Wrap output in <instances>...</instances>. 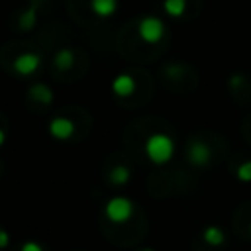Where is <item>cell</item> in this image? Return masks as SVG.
I'll use <instances>...</instances> for the list:
<instances>
[{
  "instance_id": "5b68a950",
  "label": "cell",
  "mask_w": 251,
  "mask_h": 251,
  "mask_svg": "<svg viewBox=\"0 0 251 251\" xmlns=\"http://www.w3.org/2000/svg\"><path fill=\"white\" fill-rule=\"evenodd\" d=\"M41 65V57L33 51H27V53H20L16 59H14V71L22 76H27L31 73H35Z\"/></svg>"
},
{
  "instance_id": "277c9868",
  "label": "cell",
  "mask_w": 251,
  "mask_h": 251,
  "mask_svg": "<svg viewBox=\"0 0 251 251\" xmlns=\"http://www.w3.org/2000/svg\"><path fill=\"white\" fill-rule=\"evenodd\" d=\"M186 157L194 167H206L212 161V151L204 141H190L186 147Z\"/></svg>"
},
{
  "instance_id": "e0dca14e",
  "label": "cell",
  "mask_w": 251,
  "mask_h": 251,
  "mask_svg": "<svg viewBox=\"0 0 251 251\" xmlns=\"http://www.w3.org/2000/svg\"><path fill=\"white\" fill-rule=\"evenodd\" d=\"M10 245V233L0 227V249H6Z\"/></svg>"
},
{
  "instance_id": "ac0fdd59",
  "label": "cell",
  "mask_w": 251,
  "mask_h": 251,
  "mask_svg": "<svg viewBox=\"0 0 251 251\" xmlns=\"http://www.w3.org/2000/svg\"><path fill=\"white\" fill-rule=\"evenodd\" d=\"M241 82H243V78H241L239 75H233V76L229 78V84H231V86H237V84H241Z\"/></svg>"
},
{
  "instance_id": "7402d4cb",
  "label": "cell",
  "mask_w": 251,
  "mask_h": 251,
  "mask_svg": "<svg viewBox=\"0 0 251 251\" xmlns=\"http://www.w3.org/2000/svg\"><path fill=\"white\" fill-rule=\"evenodd\" d=\"M0 171H2V167H0Z\"/></svg>"
},
{
  "instance_id": "4fadbf2b",
  "label": "cell",
  "mask_w": 251,
  "mask_h": 251,
  "mask_svg": "<svg viewBox=\"0 0 251 251\" xmlns=\"http://www.w3.org/2000/svg\"><path fill=\"white\" fill-rule=\"evenodd\" d=\"M35 22H37V8L35 6H29L25 12H22V16L18 18V24H20V27L22 29H31L33 25H35Z\"/></svg>"
},
{
  "instance_id": "7a4b0ae2",
  "label": "cell",
  "mask_w": 251,
  "mask_h": 251,
  "mask_svg": "<svg viewBox=\"0 0 251 251\" xmlns=\"http://www.w3.org/2000/svg\"><path fill=\"white\" fill-rule=\"evenodd\" d=\"M133 210H135L133 202L129 198H126V196H114L104 206V214H106V218L112 224H124V222H127L133 216Z\"/></svg>"
},
{
  "instance_id": "ba28073f",
  "label": "cell",
  "mask_w": 251,
  "mask_h": 251,
  "mask_svg": "<svg viewBox=\"0 0 251 251\" xmlns=\"http://www.w3.org/2000/svg\"><path fill=\"white\" fill-rule=\"evenodd\" d=\"M90 10L100 18H110L118 10V0H90Z\"/></svg>"
},
{
  "instance_id": "d6986e66",
  "label": "cell",
  "mask_w": 251,
  "mask_h": 251,
  "mask_svg": "<svg viewBox=\"0 0 251 251\" xmlns=\"http://www.w3.org/2000/svg\"><path fill=\"white\" fill-rule=\"evenodd\" d=\"M4 141H6V133H4V129H0V147L4 145Z\"/></svg>"
},
{
  "instance_id": "7c38bea8",
  "label": "cell",
  "mask_w": 251,
  "mask_h": 251,
  "mask_svg": "<svg viewBox=\"0 0 251 251\" xmlns=\"http://www.w3.org/2000/svg\"><path fill=\"white\" fill-rule=\"evenodd\" d=\"M108 178H110L112 184H116V186H124V184L129 182V178H131V171H129V167H126V165H116V167L110 171Z\"/></svg>"
},
{
  "instance_id": "8992f818",
  "label": "cell",
  "mask_w": 251,
  "mask_h": 251,
  "mask_svg": "<svg viewBox=\"0 0 251 251\" xmlns=\"http://www.w3.org/2000/svg\"><path fill=\"white\" fill-rule=\"evenodd\" d=\"M49 133L55 137V139H69L73 133H75V124L73 120L65 118V116H57L49 122Z\"/></svg>"
},
{
  "instance_id": "ffe728a7",
  "label": "cell",
  "mask_w": 251,
  "mask_h": 251,
  "mask_svg": "<svg viewBox=\"0 0 251 251\" xmlns=\"http://www.w3.org/2000/svg\"><path fill=\"white\" fill-rule=\"evenodd\" d=\"M141 251H153V249H141Z\"/></svg>"
},
{
  "instance_id": "3957f363",
  "label": "cell",
  "mask_w": 251,
  "mask_h": 251,
  "mask_svg": "<svg viewBox=\"0 0 251 251\" xmlns=\"http://www.w3.org/2000/svg\"><path fill=\"white\" fill-rule=\"evenodd\" d=\"M137 31H139V37L145 41V43H157L163 39L165 35V24L161 18L157 16H145L139 25H137Z\"/></svg>"
},
{
  "instance_id": "6da1fadb",
  "label": "cell",
  "mask_w": 251,
  "mask_h": 251,
  "mask_svg": "<svg viewBox=\"0 0 251 251\" xmlns=\"http://www.w3.org/2000/svg\"><path fill=\"white\" fill-rule=\"evenodd\" d=\"M145 155L151 163L155 165H165L173 159L175 155V141L171 135L167 133H151L147 139H145Z\"/></svg>"
},
{
  "instance_id": "9c48e42d",
  "label": "cell",
  "mask_w": 251,
  "mask_h": 251,
  "mask_svg": "<svg viewBox=\"0 0 251 251\" xmlns=\"http://www.w3.org/2000/svg\"><path fill=\"white\" fill-rule=\"evenodd\" d=\"M202 239H204L210 247H220V245H224V241H226V233H224V229H222L220 226H208V227L202 231Z\"/></svg>"
},
{
  "instance_id": "8fae6325",
  "label": "cell",
  "mask_w": 251,
  "mask_h": 251,
  "mask_svg": "<svg viewBox=\"0 0 251 251\" xmlns=\"http://www.w3.org/2000/svg\"><path fill=\"white\" fill-rule=\"evenodd\" d=\"M29 96L39 104H51L53 102V90L47 84H41V82H37L29 88Z\"/></svg>"
},
{
  "instance_id": "30bf717a",
  "label": "cell",
  "mask_w": 251,
  "mask_h": 251,
  "mask_svg": "<svg viewBox=\"0 0 251 251\" xmlns=\"http://www.w3.org/2000/svg\"><path fill=\"white\" fill-rule=\"evenodd\" d=\"M53 63H55V67H57L59 71H69V69L75 65V53H73V49H69V47L59 49V51L55 53Z\"/></svg>"
},
{
  "instance_id": "2e32d148",
  "label": "cell",
  "mask_w": 251,
  "mask_h": 251,
  "mask_svg": "<svg viewBox=\"0 0 251 251\" xmlns=\"http://www.w3.org/2000/svg\"><path fill=\"white\" fill-rule=\"evenodd\" d=\"M20 251H45L37 241H25L24 245H22V249Z\"/></svg>"
},
{
  "instance_id": "9a60e30c",
  "label": "cell",
  "mask_w": 251,
  "mask_h": 251,
  "mask_svg": "<svg viewBox=\"0 0 251 251\" xmlns=\"http://www.w3.org/2000/svg\"><path fill=\"white\" fill-rule=\"evenodd\" d=\"M235 176L241 180V182H251V161H245L237 167L235 171Z\"/></svg>"
},
{
  "instance_id": "44dd1931",
  "label": "cell",
  "mask_w": 251,
  "mask_h": 251,
  "mask_svg": "<svg viewBox=\"0 0 251 251\" xmlns=\"http://www.w3.org/2000/svg\"><path fill=\"white\" fill-rule=\"evenodd\" d=\"M249 233H251V224H249Z\"/></svg>"
},
{
  "instance_id": "5bb4252c",
  "label": "cell",
  "mask_w": 251,
  "mask_h": 251,
  "mask_svg": "<svg viewBox=\"0 0 251 251\" xmlns=\"http://www.w3.org/2000/svg\"><path fill=\"white\" fill-rule=\"evenodd\" d=\"M163 8L169 16L173 18H180L186 10V0H163Z\"/></svg>"
},
{
  "instance_id": "52a82bcc",
  "label": "cell",
  "mask_w": 251,
  "mask_h": 251,
  "mask_svg": "<svg viewBox=\"0 0 251 251\" xmlns=\"http://www.w3.org/2000/svg\"><path fill=\"white\" fill-rule=\"evenodd\" d=\"M112 90L118 94V96H129L133 90H135V78L127 73H122L118 75L114 80H112Z\"/></svg>"
}]
</instances>
